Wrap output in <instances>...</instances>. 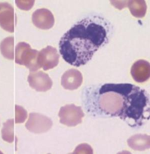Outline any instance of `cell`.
<instances>
[{"mask_svg": "<svg viewBox=\"0 0 150 154\" xmlns=\"http://www.w3.org/2000/svg\"><path fill=\"white\" fill-rule=\"evenodd\" d=\"M97 90L92 106L99 114L119 117L132 127L150 119V98L144 89L129 83H109Z\"/></svg>", "mask_w": 150, "mask_h": 154, "instance_id": "obj_1", "label": "cell"}, {"mask_svg": "<svg viewBox=\"0 0 150 154\" xmlns=\"http://www.w3.org/2000/svg\"><path fill=\"white\" fill-rule=\"evenodd\" d=\"M113 32V26L105 18L99 16L87 17L63 36L60 53L70 65L76 67L85 65L100 48L108 43Z\"/></svg>", "mask_w": 150, "mask_h": 154, "instance_id": "obj_2", "label": "cell"}, {"mask_svg": "<svg viewBox=\"0 0 150 154\" xmlns=\"http://www.w3.org/2000/svg\"><path fill=\"white\" fill-rule=\"evenodd\" d=\"M39 54L38 51L32 49L29 44L20 42L16 48L15 63L25 66L30 72L37 71L41 68L38 62Z\"/></svg>", "mask_w": 150, "mask_h": 154, "instance_id": "obj_3", "label": "cell"}, {"mask_svg": "<svg viewBox=\"0 0 150 154\" xmlns=\"http://www.w3.org/2000/svg\"><path fill=\"white\" fill-rule=\"evenodd\" d=\"M84 116L82 108L73 104L61 107L59 113L60 123L68 127H75L81 124Z\"/></svg>", "mask_w": 150, "mask_h": 154, "instance_id": "obj_4", "label": "cell"}, {"mask_svg": "<svg viewBox=\"0 0 150 154\" xmlns=\"http://www.w3.org/2000/svg\"><path fill=\"white\" fill-rule=\"evenodd\" d=\"M53 126V122L48 117L39 113H32L26 123V128L30 132L42 134L48 132Z\"/></svg>", "mask_w": 150, "mask_h": 154, "instance_id": "obj_5", "label": "cell"}, {"mask_svg": "<svg viewBox=\"0 0 150 154\" xmlns=\"http://www.w3.org/2000/svg\"><path fill=\"white\" fill-rule=\"evenodd\" d=\"M60 56L55 48L48 46L39 52L38 62L41 68L47 71L56 67L59 62Z\"/></svg>", "mask_w": 150, "mask_h": 154, "instance_id": "obj_6", "label": "cell"}, {"mask_svg": "<svg viewBox=\"0 0 150 154\" xmlns=\"http://www.w3.org/2000/svg\"><path fill=\"white\" fill-rule=\"evenodd\" d=\"M30 86L38 92H46L51 89L53 82L49 76L43 71L31 72L28 78Z\"/></svg>", "mask_w": 150, "mask_h": 154, "instance_id": "obj_7", "label": "cell"}, {"mask_svg": "<svg viewBox=\"0 0 150 154\" xmlns=\"http://www.w3.org/2000/svg\"><path fill=\"white\" fill-rule=\"evenodd\" d=\"M0 26L10 33L14 32V9L9 3H0Z\"/></svg>", "mask_w": 150, "mask_h": 154, "instance_id": "obj_8", "label": "cell"}, {"mask_svg": "<svg viewBox=\"0 0 150 154\" xmlns=\"http://www.w3.org/2000/svg\"><path fill=\"white\" fill-rule=\"evenodd\" d=\"M32 22L38 28L48 30L53 27L55 18L52 12L48 9H38L33 13Z\"/></svg>", "mask_w": 150, "mask_h": 154, "instance_id": "obj_9", "label": "cell"}, {"mask_svg": "<svg viewBox=\"0 0 150 154\" xmlns=\"http://www.w3.org/2000/svg\"><path fill=\"white\" fill-rule=\"evenodd\" d=\"M83 80L82 73L78 70L71 69L63 75L61 78V85L64 89L74 90L81 86Z\"/></svg>", "mask_w": 150, "mask_h": 154, "instance_id": "obj_10", "label": "cell"}, {"mask_svg": "<svg viewBox=\"0 0 150 154\" xmlns=\"http://www.w3.org/2000/svg\"><path fill=\"white\" fill-rule=\"evenodd\" d=\"M131 75L138 83L147 81L150 76V63L144 60L136 61L132 66Z\"/></svg>", "mask_w": 150, "mask_h": 154, "instance_id": "obj_11", "label": "cell"}, {"mask_svg": "<svg viewBox=\"0 0 150 154\" xmlns=\"http://www.w3.org/2000/svg\"><path fill=\"white\" fill-rule=\"evenodd\" d=\"M150 136L137 134L129 138L127 141L128 145L135 151H143L150 148Z\"/></svg>", "mask_w": 150, "mask_h": 154, "instance_id": "obj_12", "label": "cell"}, {"mask_svg": "<svg viewBox=\"0 0 150 154\" xmlns=\"http://www.w3.org/2000/svg\"><path fill=\"white\" fill-rule=\"evenodd\" d=\"M128 7L133 16L137 18H142L146 15L147 6L145 1H129Z\"/></svg>", "mask_w": 150, "mask_h": 154, "instance_id": "obj_13", "label": "cell"}, {"mask_svg": "<svg viewBox=\"0 0 150 154\" xmlns=\"http://www.w3.org/2000/svg\"><path fill=\"white\" fill-rule=\"evenodd\" d=\"M0 50L5 58L9 60L14 59V38L9 37L2 41Z\"/></svg>", "mask_w": 150, "mask_h": 154, "instance_id": "obj_14", "label": "cell"}, {"mask_svg": "<svg viewBox=\"0 0 150 154\" xmlns=\"http://www.w3.org/2000/svg\"><path fill=\"white\" fill-rule=\"evenodd\" d=\"M14 120L13 119L7 121L2 130V137L7 142H13L14 141Z\"/></svg>", "mask_w": 150, "mask_h": 154, "instance_id": "obj_15", "label": "cell"}, {"mask_svg": "<svg viewBox=\"0 0 150 154\" xmlns=\"http://www.w3.org/2000/svg\"><path fill=\"white\" fill-rule=\"evenodd\" d=\"M27 116L28 114L26 110L22 107L18 105L15 106V122L16 124L24 123L27 119Z\"/></svg>", "mask_w": 150, "mask_h": 154, "instance_id": "obj_16", "label": "cell"}, {"mask_svg": "<svg viewBox=\"0 0 150 154\" xmlns=\"http://www.w3.org/2000/svg\"><path fill=\"white\" fill-rule=\"evenodd\" d=\"M16 3L20 9L28 11L33 7L35 1H16Z\"/></svg>", "mask_w": 150, "mask_h": 154, "instance_id": "obj_17", "label": "cell"}]
</instances>
